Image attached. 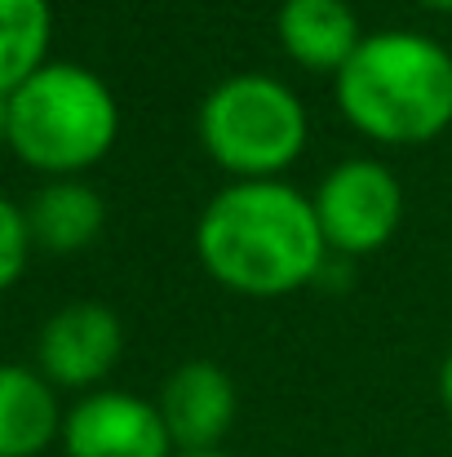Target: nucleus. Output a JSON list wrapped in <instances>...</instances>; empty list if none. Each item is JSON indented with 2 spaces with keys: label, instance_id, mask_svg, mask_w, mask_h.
<instances>
[{
  "label": "nucleus",
  "instance_id": "1",
  "mask_svg": "<svg viewBox=\"0 0 452 457\" xmlns=\"http://www.w3.org/2000/svg\"><path fill=\"white\" fill-rule=\"evenodd\" d=\"M200 267L240 298H284L324 276L333 258L310 195L280 178L222 187L195 222Z\"/></svg>",
  "mask_w": 452,
  "mask_h": 457
},
{
  "label": "nucleus",
  "instance_id": "2",
  "mask_svg": "<svg viewBox=\"0 0 452 457\" xmlns=\"http://www.w3.org/2000/svg\"><path fill=\"white\" fill-rule=\"evenodd\" d=\"M337 112L382 147H422L452 125V54L408 27L373 31L333 76Z\"/></svg>",
  "mask_w": 452,
  "mask_h": 457
},
{
  "label": "nucleus",
  "instance_id": "3",
  "mask_svg": "<svg viewBox=\"0 0 452 457\" xmlns=\"http://www.w3.org/2000/svg\"><path fill=\"white\" fill-rule=\"evenodd\" d=\"M4 143L40 173L71 178L116 147L120 107L107 80L80 62H45L4 98Z\"/></svg>",
  "mask_w": 452,
  "mask_h": 457
},
{
  "label": "nucleus",
  "instance_id": "4",
  "mask_svg": "<svg viewBox=\"0 0 452 457\" xmlns=\"http://www.w3.org/2000/svg\"><path fill=\"white\" fill-rule=\"evenodd\" d=\"M195 134L204 155L235 182L280 178L310 143V116L280 76L240 71L204 94Z\"/></svg>",
  "mask_w": 452,
  "mask_h": 457
},
{
  "label": "nucleus",
  "instance_id": "5",
  "mask_svg": "<svg viewBox=\"0 0 452 457\" xmlns=\"http://www.w3.org/2000/svg\"><path fill=\"white\" fill-rule=\"evenodd\" d=\"M310 204H315V218H319V231L333 258L377 253L395 240L404 222L399 178L382 160H368V155H350L333 164L319 178Z\"/></svg>",
  "mask_w": 452,
  "mask_h": 457
},
{
  "label": "nucleus",
  "instance_id": "6",
  "mask_svg": "<svg viewBox=\"0 0 452 457\" xmlns=\"http://www.w3.org/2000/svg\"><path fill=\"white\" fill-rule=\"evenodd\" d=\"M67 457H173L160 404L129 391H94L62 418Z\"/></svg>",
  "mask_w": 452,
  "mask_h": 457
},
{
  "label": "nucleus",
  "instance_id": "7",
  "mask_svg": "<svg viewBox=\"0 0 452 457\" xmlns=\"http://www.w3.org/2000/svg\"><path fill=\"white\" fill-rule=\"evenodd\" d=\"M120 351H125L120 315L103 303H71L53 311L36 342L40 373L53 386H71V391L98 386L116 369Z\"/></svg>",
  "mask_w": 452,
  "mask_h": 457
},
{
  "label": "nucleus",
  "instance_id": "8",
  "mask_svg": "<svg viewBox=\"0 0 452 457\" xmlns=\"http://www.w3.org/2000/svg\"><path fill=\"white\" fill-rule=\"evenodd\" d=\"M160 418L173 436L177 453H204L226 440L240 413V391L231 373L213 360H186L177 364L160 386Z\"/></svg>",
  "mask_w": 452,
  "mask_h": 457
},
{
  "label": "nucleus",
  "instance_id": "9",
  "mask_svg": "<svg viewBox=\"0 0 452 457\" xmlns=\"http://www.w3.org/2000/svg\"><path fill=\"white\" fill-rule=\"evenodd\" d=\"M275 36L301 71L337 76L359 49L364 31L346 0H284L275 13Z\"/></svg>",
  "mask_w": 452,
  "mask_h": 457
},
{
  "label": "nucleus",
  "instance_id": "10",
  "mask_svg": "<svg viewBox=\"0 0 452 457\" xmlns=\"http://www.w3.org/2000/svg\"><path fill=\"white\" fill-rule=\"evenodd\" d=\"M62 440L53 382L22 364H0V457H40Z\"/></svg>",
  "mask_w": 452,
  "mask_h": 457
},
{
  "label": "nucleus",
  "instance_id": "11",
  "mask_svg": "<svg viewBox=\"0 0 452 457\" xmlns=\"http://www.w3.org/2000/svg\"><path fill=\"white\" fill-rule=\"evenodd\" d=\"M22 213H27L31 245H40L45 253H58V258L89 249L103 236V222H107L103 195L89 182H76V178L45 182Z\"/></svg>",
  "mask_w": 452,
  "mask_h": 457
},
{
  "label": "nucleus",
  "instance_id": "12",
  "mask_svg": "<svg viewBox=\"0 0 452 457\" xmlns=\"http://www.w3.org/2000/svg\"><path fill=\"white\" fill-rule=\"evenodd\" d=\"M49 0H0V98H9L49 58Z\"/></svg>",
  "mask_w": 452,
  "mask_h": 457
},
{
  "label": "nucleus",
  "instance_id": "13",
  "mask_svg": "<svg viewBox=\"0 0 452 457\" xmlns=\"http://www.w3.org/2000/svg\"><path fill=\"white\" fill-rule=\"evenodd\" d=\"M27 258H31V231H27V213L13 209L4 195H0V294L27 271Z\"/></svg>",
  "mask_w": 452,
  "mask_h": 457
},
{
  "label": "nucleus",
  "instance_id": "14",
  "mask_svg": "<svg viewBox=\"0 0 452 457\" xmlns=\"http://www.w3.org/2000/svg\"><path fill=\"white\" fill-rule=\"evenodd\" d=\"M440 404H444V413L452 418V351L444 355V364H440Z\"/></svg>",
  "mask_w": 452,
  "mask_h": 457
},
{
  "label": "nucleus",
  "instance_id": "15",
  "mask_svg": "<svg viewBox=\"0 0 452 457\" xmlns=\"http://www.w3.org/2000/svg\"><path fill=\"white\" fill-rule=\"evenodd\" d=\"M426 9H435V13H452V0H422Z\"/></svg>",
  "mask_w": 452,
  "mask_h": 457
},
{
  "label": "nucleus",
  "instance_id": "16",
  "mask_svg": "<svg viewBox=\"0 0 452 457\" xmlns=\"http://www.w3.org/2000/svg\"><path fill=\"white\" fill-rule=\"evenodd\" d=\"M173 457H231V453H222V449H204V453H173Z\"/></svg>",
  "mask_w": 452,
  "mask_h": 457
},
{
  "label": "nucleus",
  "instance_id": "17",
  "mask_svg": "<svg viewBox=\"0 0 452 457\" xmlns=\"http://www.w3.org/2000/svg\"><path fill=\"white\" fill-rule=\"evenodd\" d=\"M4 125H9V116H4V98H0V143H4Z\"/></svg>",
  "mask_w": 452,
  "mask_h": 457
}]
</instances>
